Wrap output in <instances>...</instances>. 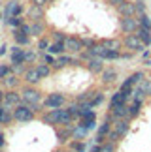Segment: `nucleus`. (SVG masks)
<instances>
[{"label":"nucleus","instance_id":"1","mask_svg":"<svg viewBox=\"0 0 151 152\" xmlns=\"http://www.w3.org/2000/svg\"><path fill=\"white\" fill-rule=\"evenodd\" d=\"M21 102L28 105L34 113H40V103H42V92H40L36 86H30V85H27V86H23V90H21Z\"/></svg>","mask_w":151,"mask_h":152},{"label":"nucleus","instance_id":"2","mask_svg":"<svg viewBox=\"0 0 151 152\" xmlns=\"http://www.w3.org/2000/svg\"><path fill=\"white\" fill-rule=\"evenodd\" d=\"M129 130H130V120H127V118L115 120L112 124V130H110V133H108V141H112V143L121 141V139L129 133Z\"/></svg>","mask_w":151,"mask_h":152},{"label":"nucleus","instance_id":"3","mask_svg":"<svg viewBox=\"0 0 151 152\" xmlns=\"http://www.w3.org/2000/svg\"><path fill=\"white\" fill-rule=\"evenodd\" d=\"M66 103V96L61 94V92H51L44 98V107L51 111V109H62Z\"/></svg>","mask_w":151,"mask_h":152},{"label":"nucleus","instance_id":"4","mask_svg":"<svg viewBox=\"0 0 151 152\" xmlns=\"http://www.w3.org/2000/svg\"><path fill=\"white\" fill-rule=\"evenodd\" d=\"M34 116H36V113L25 103H19L13 109V118L19 120V122H30V120H34Z\"/></svg>","mask_w":151,"mask_h":152},{"label":"nucleus","instance_id":"5","mask_svg":"<svg viewBox=\"0 0 151 152\" xmlns=\"http://www.w3.org/2000/svg\"><path fill=\"white\" fill-rule=\"evenodd\" d=\"M123 47L127 49V51H130V53H142L144 49V45H142V42L138 39V36L136 34H125V38H123Z\"/></svg>","mask_w":151,"mask_h":152},{"label":"nucleus","instance_id":"6","mask_svg":"<svg viewBox=\"0 0 151 152\" xmlns=\"http://www.w3.org/2000/svg\"><path fill=\"white\" fill-rule=\"evenodd\" d=\"M23 13V4L21 2H17V0H8V4H6V8H4V23L11 19V17H21Z\"/></svg>","mask_w":151,"mask_h":152},{"label":"nucleus","instance_id":"7","mask_svg":"<svg viewBox=\"0 0 151 152\" xmlns=\"http://www.w3.org/2000/svg\"><path fill=\"white\" fill-rule=\"evenodd\" d=\"M119 26H121V32L123 34H136V30L140 28L138 19H134V17H121Z\"/></svg>","mask_w":151,"mask_h":152},{"label":"nucleus","instance_id":"8","mask_svg":"<svg viewBox=\"0 0 151 152\" xmlns=\"http://www.w3.org/2000/svg\"><path fill=\"white\" fill-rule=\"evenodd\" d=\"M25 55H27V49L19 47V45H13L10 51V66H19V64H27L25 60Z\"/></svg>","mask_w":151,"mask_h":152},{"label":"nucleus","instance_id":"9","mask_svg":"<svg viewBox=\"0 0 151 152\" xmlns=\"http://www.w3.org/2000/svg\"><path fill=\"white\" fill-rule=\"evenodd\" d=\"M112 124H113L112 120L104 118V122L96 128V145H102V143L108 141V133H110V130H112Z\"/></svg>","mask_w":151,"mask_h":152},{"label":"nucleus","instance_id":"10","mask_svg":"<svg viewBox=\"0 0 151 152\" xmlns=\"http://www.w3.org/2000/svg\"><path fill=\"white\" fill-rule=\"evenodd\" d=\"M64 49L74 55V53H81L83 51V43H81V38H76V36H66L64 38Z\"/></svg>","mask_w":151,"mask_h":152},{"label":"nucleus","instance_id":"11","mask_svg":"<svg viewBox=\"0 0 151 152\" xmlns=\"http://www.w3.org/2000/svg\"><path fill=\"white\" fill-rule=\"evenodd\" d=\"M78 64H79L78 58H72L70 55H61V56H57V58H55V64H53L51 68L59 72V69L66 68V66H78Z\"/></svg>","mask_w":151,"mask_h":152},{"label":"nucleus","instance_id":"12","mask_svg":"<svg viewBox=\"0 0 151 152\" xmlns=\"http://www.w3.org/2000/svg\"><path fill=\"white\" fill-rule=\"evenodd\" d=\"M117 69L115 68H104L102 69V73H100V81H102V85H106V86H110V85H115L117 83Z\"/></svg>","mask_w":151,"mask_h":152},{"label":"nucleus","instance_id":"13","mask_svg":"<svg viewBox=\"0 0 151 152\" xmlns=\"http://www.w3.org/2000/svg\"><path fill=\"white\" fill-rule=\"evenodd\" d=\"M55 137H57V141H59V145L70 143L72 141V130H70V126H59V128H55Z\"/></svg>","mask_w":151,"mask_h":152},{"label":"nucleus","instance_id":"14","mask_svg":"<svg viewBox=\"0 0 151 152\" xmlns=\"http://www.w3.org/2000/svg\"><path fill=\"white\" fill-rule=\"evenodd\" d=\"M4 107L6 109H10V107H17V105L21 103V92H17V90H8L4 94Z\"/></svg>","mask_w":151,"mask_h":152},{"label":"nucleus","instance_id":"15","mask_svg":"<svg viewBox=\"0 0 151 152\" xmlns=\"http://www.w3.org/2000/svg\"><path fill=\"white\" fill-rule=\"evenodd\" d=\"M127 102H129V96L127 94H123L121 90L113 92L112 98H110V111L115 109V107H121V105H127Z\"/></svg>","mask_w":151,"mask_h":152},{"label":"nucleus","instance_id":"16","mask_svg":"<svg viewBox=\"0 0 151 152\" xmlns=\"http://www.w3.org/2000/svg\"><path fill=\"white\" fill-rule=\"evenodd\" d=\"M142 105H144L142 100H134V98H130V103H127V113H129V120H130V118H136V116L140 115Z\"/></svg>","mask_w":151,"mask_h":152},{"label":"nucleus","instance_id":"17","mask_svg":"<svg viewBox=\"0 0 151 152\" xmlns=\"http://www.w3.org/2000/svg\"><path fill=\"white\" fill-rule=\"evenodd\" d=\"M85 68L89 69L91 73H95V75H98V73H102V69H104V60H100V58H91V60H87L85 62Z\"/></svg>","mask_w":151,"mask_h":152},{"label":"nucleus","instance_id":"18","mask_svg":"<svg viewBox=\"0 0 151 152\" xmlns=\"http://www.w3.org/2000/svg\"><path fill=\"white\" fill-rule=\"evenodd\" d=\"M40 81H42V77L38 75L36 66H34V68H27V72H25V83L30 85V86H36Z\"/></svg>","mask_w":151,"mask_h":152},{"label":"nucleus","instance_id":"19","mask_svg":"<svg viewBox=\"0 0 151 152\" xmlns=\"http://www.w3.org/2000/svg\"><path fill=\"white\" fill-rule=\"evenodd\" d=\"M70 130H72V139H76V141H85V139L89 137V132H87L85 128L78 126V124H72Z\"/></svg>","mask_w":151,"mask_h":152},{"label":"nucleus","instance_id":"20","mask_svg":"<svg viewBox=\"0 0 151 152\" xmlns=\"http://www.w3.org/2000/svg\"><path fill=\"white\" fill-rule=\"evenodd\" d=\"M13 39H15V43L19 45V47H27L28 43H30V36L25 32H21L19 28H15L13 30Z\"/></svg>","mask_w":151,"mask_h":152},{"label":"nucleus","instance_id":"21","mask_svg":"<svg viewBox=\"0 0 151 152\" xmlns=\"http://www.w3.org/2000/svg\"><path fill=\"white\" fill-rule=\"evenodd\" d=\"M47 53H49V55H53V56L64 55V53H66V49H64V42H53V43H49Z\"/></svg>","mask_w":151,"mask_h":152},{"label":"nucleus","instance_id":"22","mask_svg":"<svg viewBox=\"0 0 151 152\" xmlns=\"http://www.w3.org/2000/svg\"><path fill=\"white\" fill-rule=\"evenodd\" d=\"M117 11H119L121 17H134V4H132V2H127V0H125V2L117 8Z\"/></svg>","mask_w":151,"mask_h":152},{"label":"nucleus","instance_id":"23","mask_svg":"<svg viewBox=\"0 0 151 152\" xmlns=\"http://www.w3.org/2000/svg\"><path fill=\"white\" fill-rule=\"evenodd\" d=\"M136 36L142 42L144 47H149V45H151V30H147V28H138V30H136Z\"/></svg>","mask_w":151,"mask_h":152},{"label":"nucleus","instance_id":"24","mask_svg":"<svg viewBox=\"0 0 151 152\" xmlns=\"http://www.w3.org/2000/svg\"><path fill=\"white\" fill-rule=\"evenodd\" d=\"M138 90L144 94V98H151V79H147V77H144L140 83H138V86H136Z\"/></svg>","mask_w":151,"mask_h":152},{"label":"nucleus","instance_id":"25","mask_svg":"<svg viewBox=\"0 0 151 152\" xmlns=\"http://www.w3.org/2000/svg\"><path fill=\"white\" fill-rule=\"evenodd\" d=\"M100 45H102L104 49H110V51H119V53H121V45H123V43H121L119 39L110 38V39H102Z\"/></svg>","mask_w":151,"mask_h":152},{"label":"nucleus","instance_id":"26","mask_svg":"<svg viewBox=\"0 0 151 152\" xmlns=\"http://www.w3.org/2000/svg\"><path fill=\"white\" fill-rule=\"evenodd\" d=\"M102 103H104V94H102V92H96L95 98H93L89 103L79 105V107H83V109H95V107H98V105H102Z\"/></svg>","mask_w":151,"mask_h":152},{"label":"nucleus","instance_id":"27","mask_svg":"<svg viewBox=\"0 0 151 152\" xmlns=\"http://www.w3.org/2000/svg\"><path fill=\"white\" fill-rule=\"evenodd\" d=\"M44 32H45V25L42 21H34L32 25H30V36H38V38H42L44 36Z\"/></svg>","mask_w":151,"mask_h":152},{"label":"nucleus","instance_id":"28","mask_svg":"<svg viewBox=\"0 0 151 152\" xmlns=\"http://www.w3.org/2000/svg\"><path fill=\"white\" fill-rule=\"evenodd\" d=\"M96 94V90H85L83 94H79L78 98H76V103H79V105H85V103H89L93 98H95Z\"/></svg>","mask_w":151,"mask_h":152},{"label":"nucleus","instance_id":"29","mask_svg":"<svg viewBox=\"0 0 151 152\" xmlns=\"http://www.w3.org/2000/svg\"><path fill=\"white\" fill-rule=\"evenodd\" d=\"M68 148L74 150V152H87L89 150V147H87L85 141H76V139H72V141L68 143Z\"/></svg>","mask_w":151,"mask_h":152},{"label":"nucleus","instance_id":"30","mask_svg":"<svg viewBox=\"0 0 151 152\" xmlns=\"http://www.w3.org/2000/svg\"><path fill=\"white\" fill-rule=\"evenodd\" d=\"M78 126L85 128L87 132H93V130H95V128H96V118H79Z\"/></svg>","mask_w":151,"mask_h":152},{"label":"nucleus","instance_id":"31","mask_svg":"<svg viewBox=\"0 0 151 152\" xmlns=\"http://www.w3.org/2000/svg\"><path fill=\"white\" fill-rule=\"evenodd\" d=\"M36 72H38V75H40V77H42V79H45V77H49V75H51V66H47V64H38V66H36Z\"/></svg>","mask_w":151,"mask_h":152},{"label":"nucleus","instance_id":"32","mask_svg":"<svg viewBox=\"0 0 151 152\" xmlns=\"http://www.w3.org/2000/svg\"><path fill=\"white\" fill-rule=\"evenodd\" d=\"M2 81H4V85L8 86V88H11V90H13L15 86L19 85V79H17V75H15V73H10L8 77H6V79H2Z\"/></svg>","mask_w":151,"mask_h":152},{"label":"nucleus","instance_id":"33","mask_svg":"<svg viewBox=\"0 0 151 152\" xmlns=\"http://www.w3.org/2000/svg\"><path fill=\"white\" fill-rule=\"evenodd\" d=\"M138 25H140V28H147V30H151V19L147 13L144 15H138Z\"/></svg>","mask_w":151,"mask_h":152},{"label":"nucleus","instance_id":"34","mask_svg":"<svg viewBox=\"0 0 151 152\" xmlns=\"http://www.w3.org/2000/svg\"><path fill=\"white\" fill-rule=\"evenodd\" d=\"M28 15H30L34 21H42V6H32L30 11H28Z\"/></svg>","mask_w":151,"mask_h":152},{"label":"nucleus","instance_id":"35","mask_svg":"<svg viewBox=\"0 0 151 152\" xmlns=\"http://www.w3.org/2000/svg\"><path fill=\"white\" fill-rule=\"evenodd\" d=\"M127 79L130 81V85H132V86H138V83H140V81L144 79V73H142V72H134V73H130Z\"/></svg>","mask_w":151,"mask_h":152},{"label":"nucleus","instance_id":"36","mask_svg":"<svg viewBox=\"0 0 151 152\" xmlns=\"http://www.w3.org/2000/svg\"><path fill=\"white\" fill-rule=\"evenodd\" d=\"M117 150V143H112V141H106L100 145V152H115Z\"/></svg>","mask_w":151,"mask_h":152},{"label":"nucleus","instance_id":"37","mask_svg":"<svg viewBox=\"0 0 151 152\" xmlns=\"http://www.w3.org/2000/svg\"><path fill=\"white\" fill-rule=\"evenodd\" d=\"M6 25H10L13 28H19L21 25H25V19H23V17H11V19L6 21Z\"/></svg>","mask_w":151,"mask_h":152},{"label":"nucleus","instance_id":"38","mask_svg":"<svg viewBox=\"0 0 151 152\" xmlns=\"http://www.w3.org/2000/svg\"><path fill=\"white\" fill-rule=\"evenodd\" d=\"M134 13H138V15L146 13V2L144 0H136L134 2Z\"/></svg>","mask_w":151,"mask_h":152},{"label":"nucleus","instance_id":"39","mask_svg":"<svg viewBox=\"0 0 151 152\" xmlns=\"http://www.w3.org/2000/svg\"><path fill=\"white\" fill-rule=\"evenodd\" d=\"M10 73H11V66L10 64H2L0 66V79H6Z\"/></svg>","mask_w":151,"mask_h":152},{"label":"nucleus","instance_id":"40","mask_svg":"<svg viewBox=\"0 0 151 152\" xmlns=\"http://www.w3.org/2000/svg\"><path fill=\"white\" fill-rule=\"evenodd\" d=\"M81 43H83V49H93V47L98 45V42H95V39H91V38H83Z\"/></svg>","mask_w":151,"mask_h":152},{"label":"nucleus","instance_id":"41","mask_svg":"<svg viewBox=\"0 0 151 152\" xmlns=\"http://www.w3.org/2000/svg\"><path fill=\"white\" fill-rule=\"evenodd\" d=\"M47 47H49V42H47V38L45 36H42L38 39V51H47Z\"/></svg>","mask_w":151,"mask_h":152},{"label":"nucleus","instance_id":"42","mask_svg":"<svg viewBox=\"0 0 151 152\" xmlns=\"http://www.w3.org/2000/svg\"><path fill=\"white\" fill-rule=\"evenodd\" d=\"M11 120H13V113H10V109H6V113L2 116V120H0V124H10Z\"/></svg>","mask_w":151,"mask_h":152},{"label":"nucleus","instance_id":"43","mask_svg":"<svg viewBox=\"0 0 151 152\" xmlns=\"http://www.w3.org/2000/svg\"><path fill=\"white\" fill-rule=\"evenodd\" d=\"M44 64H47V66H53V64H55V56L49 55V53H47V55H44Z\"/></svg>","mask_w":151,"mask_h":152},{"label":"nucleus","instance_id":"44","mask_svg":"<svg viewBox=\"0 0 151 152\" xmlns=\"http://www.w3.org/2000/svg\"><path fill=\"white\" fill-rule=\"evenodd\" d=\"M25 60H27V62H34V60H36V53H32V51H27V55H25Z\"/></svg>","mask_w":151,"mask_h":152},{"label":"nucleus","instance_id":"45","mask_svg":"<svg viewBox=\"0 0 151 152\" xmlns=\"http://www.w3.org/2000/svg\"><path fill=\"white\" fill-rule=\"evenodd\" d=\"M132 55H134V53H130V51H123L119 55V58H123V60H129V58H132Z\"/></svg>","mask_w":151,"mask_h":152},{"label":"nucleus","instance_id":"46","mask_svg":"<svg viewBox=\"0 0 151 152\" xmlns=\"http://www.w3.org/2000/svg\"><path fill=\"white\" fill-rule=\"evenodd\" d=\"M53 38H55V42H64V38H66V36H64L62 32H55V34H53Z\"/></svg>","mask_w":151,"mask_h":152},{"label":"nucleus","instance_id":"47","mask_svg":"<svg viewBox=\"0 0 151 152\" xmlns=\"http://www.w3.org/2000/svg\"><path fill=\"white\" fill-rule=\"evenodd\" d=\"M6 53H8V45L4 43V45H0V56H4Z\"/></svg>","mask_w":151,"mask_h":152},{"label":"nucleus","instance_id":"48","mask_svg":"<svg viewBox=\"0 0 151 152\" xmlns=\"http://www.w3.org/2000/svg\"><path fill=\"white\" fill-rule=\"evenodd\" d=\"M4 145H6V137H4V133L0 132V150L4 148Z\"/></svg>","mask_w":151,"mask_h":152},{"label":"nucleus","instance_id":"49","mask_svg":"<svg viewBox=\"0 0 151 152\" xmlns=\"http://www.w3.org/2000/svg\"><path fill=\"white\" fill-rule=\"evenodd\" d=\"M87 152H100V145H93V147L87 150Z\"/></svg>","mask_w":151,"mask_h":152},{"label":"nucleus","instance_id":"50","mask_svg":"<svg viewBox=\"0 0 151 152\" xmlns=\"http://www.w3.org/2000/svg\"><path fill=\"white\" fill-rule=\"evenodd\" d=\"M123 2H125V0H110V4H113L115 8H119V6L123 4Z\"/></svg>","mask_w":151,"mask_h":152},{"label":"nucleus","instance_id":"51","mask_svg":"<svg viewBox=\"0 0 151 152\" xmlns=\"http://www.w3.org/2000/svg\"><path fill=\"white\" fill-rule=\"evenodd\" d=\"M32 2H34V6H44L45 0H32Z\"/></svg>","mask_w":151,"mask_h":152},{"label":"nucleus","instance_id":"52","mask_svg":"<svg viewBox=\"0 0 151 152\" xmlns=\"http://www.w3.org/2000/svg\"><path fill=\"white\" fill-rule=\"evenodd\" d=\"M4 113H6V107H4V105H0V120H2V116H4Z\"/></svg>","mask_w":151,"mask_h":152},{"label":"nucleus","instance_id":"53","mask_svg":"<svg viewBox=\"0 0 151 152\" xmlns=\"http://www.w3.org/2000/svg\"><path fill=\"white\" fill-rule=\"evenodd\" d=\"M2 102H4V92L0 90V105H2Z\"/></svg>","mask_w":151,"mask_h":152},{"label":"nucleus","instance_id":"54","mask_svg":"<svg viewBox=\"0 0 151 152\" xmlns=\"http://www.w3.org/2000/svg\"><path fill=\"white\" fill-rule=\"evenodd\" d=\"M59 152H74V150H70V148H66V150H59Z\"/></svg>","mask_w":151,"mask_h":152},{"label":"nucleus","instance_id":"55","mask_svg":"<svg viewBox=\"0 0 151 152\" xmlns=\"http://www.w3.org/2000/svg\"><path fill=\"white\" fill-rule=\"evenodd\" d=\"M127 2H129V0H127Z\"/></svg>","mask_w":151,"mask_h":152},{"label":"nucleus","instance_id":"56","mask_svg":"<svg viewBox=\"0 0 151 152\" xmlns=\"http://www.w3.org/2000/svg\"><path fill=\"white\" fill-rule=\"evenodd\" d=\"M149 79H151V77H149Z\"/></svg>","mask_w":151,"mask_h":152}]
</instances>
